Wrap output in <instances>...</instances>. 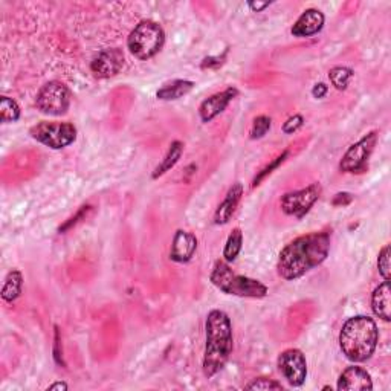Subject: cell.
Masks as SVG:
<instances>
[{"label": "cell", "mask_w": 391, "mask_h": 391, "mask_svg": "<svg viewBox=\"0 0 391 391\" xmlns=\"http://www.w3.org/2000/svg\"><path fill=\"white\" fill-rule=\"evenodd\" d=\"M330 252V234L312 233L301 235L281 249L277 271L281 279L292 281L320 266Z\"/></svg>", "instance_id": "6da1fadb"}, {"label": "cell", "mask_w": 391, "mask_h": 391, "mask_svg": "<svg viewBox=\"0 0 391 391\" xmlns=\"http://www.w3.org/2000/svg\"><path fill=\"white\" fill-rule=\"evenodd\" d=\"M205 352H204V375L213 377L224 370L229 356L233 353L234 338L233 324L224 310L214 309L205 321Z\"/></svg>", "instance_id": "7a4b0ae2"}, {"label": "cell", "mask_w": 391, "mask_h": 391, "mask_svg": "<svg viewBox=\"0 0 391 391\" xmlns=\"http://www.w3.org/2000/svg\"><path fill=\"white\" fill-rule=\"evenodd\" d=\"M377 341L379 330L375 320L364 315L347 320L340 332L341 352L353 362H364L372 358Z\"/></svg>", "instance_id": "3957f363"}, {"label": "cell", "mask_w": 391, "mask_h": 391, "mask_svg": "<svg viewBox=\"0 0 391 391\" xmlns=\"http://www.w3.org/2000/svg\"><path fill=\"white\" fill-rule=\"evenodd\" d=\"M210 280L220 292L241 298H263L269 289L261 281L233 272L225 261H217L213 268Z\"/></svg>", "instance_id": "277c9868"}, {"label": "cell", "mask_w": 391, "mask_h": 391, "mask_svg": "<svg viewBox=\"0 0 391 391\" xmlns=\"http://www.w3.org/2000/svg\"><path fill=\"white\" fill-rule=\"evenodd\" d=\"M165 43V32L163 26L153 20H143L127 38V48L138 60H150L163 49Z\"/></svg>", "instance_id": "5b68a950"}, {"label": "cell", "mask_w": 391, "mask_h": 391, "mask_svg": "<svg viewBox=\"0 0 391 391\" xmlns=\"http://www.w3.org/2000/svg\"><path fill=\"white\" fill-rule=\"evenodd\" d=\"M31 137L37 143L43 144L52 150H62L71 145L77 139V129L71 123H38L29 130Z\"/></svg>", "instance_id": "8992f818"}, {"label": "cell", "mask_w": 391, "mask_h": 391, "mask_svg": "<svg viewBox=\"0 0 391 391\" xmlns=\"http://www.w3.org/2000/svg\"><path fill=\"white\" fill-rule=\"evenodd\" d=\"M36 106L42 113L51 115V117H62L69 110L71 92L63 83L54 80L38 91Z\"/></svg>", "instance_id": "52a82bcc"}, {"label": "cell", "mask_w": 391, "mask_h": 391, "mask_svg": "<svg viewBox=\"0 0 391 391\" xmlns=\"http://www.w3.org/2000/svg\"><path fill=\"white\" fill-rule=\"evenodd\" d=\"M322 188L320 184H312L303 190L287 193L281 198V211L287 215H294L296 219H303L320 199Z\"/></svg>", "instance_id": "ba28073f"}, {"label": "cell", "mask_w": 391, "mask_h": 391, "mask_svg": "<svg viewBox=\"0 0 391 391\" xmlns=\"http://www.w3.org/2000/svg\"><path fill=\"white\" fill-rule=\"evenodd\" d=\"M376 143H377V132H370L368 134H366V137L350 147L346 154H344L340 163V170L344 173L362 171L367 165L370 154H372V152L375 150Z\"/></svg>", "instance_id": "9c48e42d"}, {"label": "cell", "mask_w": 391, "mask_h": 391, "mask_svg": "<svg viewBox=\"0 0 391 391\" xmlns=\"http://www.w3.org/2000/svg\"><path fill=\"white\" fill-rule=\"evenodd\" d=\"M279 370L292 387H301L307 376L306 356L298 348H287L279 356Z\"/></svg>", "instance_id": "30bf717a"}, {"label": "cell", "mask_w": 391, "mask_h": 391, "mask_svg": "<svg viewBox=\"0 0 391 391\" xmlns=\"http://www.w3.org/2000/svg\"><path fill=\"white\" fill-rule=\"evenodd\" d=\"M124 62V52L119 48L104 49L93 57L91 62V72L97 78H110L123 71Z\"/></svg>", "instance_id": "8fae6325"}, {"label": "cell", "mask_w": 391, "mask_h": 391, "mask_svg": "<svg viewBox=\"0 0 391 391\" xmlns=\"http://www.w3.org/2000/svg\"><path fill=\"white\" fill-rule=\"evenodd\" d=\"M237 95L239 91L235 89V87H228V89L214 93L210 98L202 101V104L199 106V117L202 123H211L214 118H217L219 115L226 109L228 104Z\"/></svg>", "instance_id": "7c38bea8"}, {"label": "cell", "mask_w": 391, "mask_h": 391, "mask_svg": "<svg viewBox=\"0 0 391 391\" xmlns=\"http://www.w3.org/2000/svg\"><path fill=\"white\" fill-rule=\"evenodd\" d=\"M326 17L320 10L309 8L298 17V20L292 26V36L298 38L312 37L315 34H318L322 26H324Z\"/></svg>", "instance_id": "4fadbf2b"}, {"label": "cell", "mask_w": 391, "mask_h": 391, "mask_svg": "<svg viewBox=\"0 0 391 391\" xmlns=\"http://www.w3.org/2000/svg\"><path fill=\"white\" fill-rule=\"evenodd\" d=\"M198 249V239L196 235L184 231V229H178L174 233L171 251H170V260L174 263H188Z\"/></svg>", "instance_id": "5bb4252c"}, {"label": "cell", "mask_w": 391, "mask_h": 391, "mask_svg": "<svg viewBox=\"0 0 391 391\" xmlns=\"http://www.w3.org/2000/svg\"><path fill=\"white\" fill-rule=\"evenodd\" d=\"M241 196H244V185H241L240 182H235V184L229 188L225 199L222 200V204L214 213L215 225H226L228 222L231 220L233 214L237 210Z\"/></svg>", "instance_id": "9a60e30c"}, {"label": "cell", "mask_w": 391, "mask_h": 391, "mask_svg": "<svg viewBox=\"0 0 391 391\" xmlns=\"http://www.w3.org/2000/svg\"><path fill=\"white\" fill-rule=\"evenodd\" d=\"M338 390H373L372 377L362 367H348L340 376Z\"/></svg>", "instance_id": "2e32d148"}, {"label": "cell", "mask_w": 391, "mask_h": 391, "mask_svg": "<svg viewBox=\"0 0 391 391\" xmlns=\"http://www.w3.org/2000/svg\"><path fill=\"white\" fill-rule=\"evenodd\" d=\"M390 281L386 280L375 289L372 295V309L376 316L383 321L391 320V300H390Z\"/></svg>", "instance_id": "e0dca14e"}, {"label": "cell", "mask_w": 391, "mask_h": 391, "mask_svg": "<svg viewBox=\"0 0 391 391\" xmlns=\"http://www.w3.org/2000/svg\"><path fill=\"white\" fill-rule=\"evenodd\" d=\"M193 87L194 83L190 82V80H174V82L161 87L156 93V97L164 101L179 99L182 97H185L187 93H190L193 91Z\"/></svg>", "instance_id": "ac0fdd59"}, {"label": "cell", "mask_w": 391, "mask_h": 391, "mask_svg": "<svg viewBox=\"0 0 391 391\" xmlns=\"http://www.w3.org/2000/svg\"><path fill=\"white\" fill-rule=\"evenodd\" d=\"M22 286H23V275L19 269H12L8 272L2 287V298L6 303L16 301L20 294H22Z\"/></svg>", "instance_id": "d6986e66"}, {"label": "cell", "mask_w": 391, "mask_h": 391, "mask_svg": "<svg viewBox=\"0 0 391 391\" xmlns=\"http://www.w3.org/2000/svg\"><path fill=\"white\" fill-rule=\"evenodd\" d=\"M182 152H184V144H182L180 141H173L170 148H168V152L163 159V163H161L156 167V170H154L153 179H158V178L163 176V174H165L167 171H170L171 168L179 163V159L182 156Z\"/></svg>", "instance_id": "ffe728a7"}, {"label": "cell", "mask_w": 391, "mask_h": 391, "mask_svg": "<svg viewBox=\"0 0 391 391\" xmlns=\"http://www.w3.org/2000/svg\"><path fill=\"white\" fill-rule=\"evenodd\" d=\"M241 246H244V233H241L240 228H234L233 233L228 235V240L224 248L225 261L233 263L235 259H237L241 251Z\"/></svg>", "instance_id": "44dd1931"}, {"label": "cell", "mask_w": 391, "mask_h": 391, "mask_svg": "<svg viewBox=\"0 0 391 391\" xmlns=\"http://www.w3.org/2000/svg\"><path fill=\"white\" fill-rule=\"evenodd\" d=\"M20 118V107L14 99L10 97L0 98V121L3 124L16 123Z\"/></svg>", "instance_id": "7402d4cb"}, {"label": "cell", "mask_w": 391, "mask_h": 391, "mask_svg": "<svg viewBox=\"0 0 391 391\" xmlns=\"http://www.w3.org/2000/svg\"><path fill=\"white\" fill-rule=\"evenodd\" d=\"M352 77H353V71L346 66H336L333 67V69H330L329 72L330 83H332L335 86V89H338V91L347 89V86L350 83V80H352Z\"/></svg>", "instance_id": "603a6c76"}, {"label": "cell", "mask_w": 391, "mask_h": 391, "mask_svg": "<svg viewBox=\"0 0 391 391\" xmlns=\"http://www.w3.org/2000/svg\"><path fill=\"white\" fill-rule=\"evenodd\" d=\"M271 126H272V119L266 117V115H260V117L254 119L251 130H249V138L251 139L263 138L269 130H271Z\"/></svg>", "instance_id": "cb8c5ba5"}, {"label": "cell", "mask_w": 391, "mask_h": 391, "mask_svg": "<svg viewBox=\"0 0 391 391\" xmlns=\"http://www.w3.org/2000/svg\"><path fill=\"white\" fill-rule=\"evenodd\" d=\"M287 154H289V152H283L280 156H277L275 158V161H272L271 164H269L268 167H265L263 168V170L257 174V176L254 178V180H252V187H257V185H260L261 184V180H265L269 174H271L275 168H279L283 163H285L286 161V158H287Z\"/></svg>", "instance_id": "d4e9b609"}, {"label": "cell", "mask_w": 391, "mask_h": 391, "mask_svg": "<svg viewBox=\"0 0 391 391\" xmlns=\"http://www.w3.org/2000/svg\"><path fill=\"white\" fill-rule=\"evenodd\" d=\"M377 268H379V274L382 275L383 280L390 281L391 269H390V246L386 245L379 252V257H377Z\"/></svg>", "instance_id": "484cf974"}, {"label": "cell", "mask_w": 391, "mask_h": 391, "mask_svg": "<svg viewBox=\"0 0 391 391\" xmlns=\"http://www.w3.org/2000/svg\"><path fill=\"white\" fill-rule=\"evenodd\" d=\"M246 390H283V386L280 382L274 379H266V377H259L254 379L251 383H248Z\"/></svg>", "instance_id": "4316f807"}, {"label": "cell", "mask_w": 391, "mask_h": 391, "mask_svg": "<svg viewBox=\"0 0 391 391\" xmlns=\"http://www.w3.org/2000/svg\"><path fill=\"white\" fill-rule=\"evenodd\" d=\"M303 123H305V119H303L301 115H294V117L289 118L285 126H283V132L286 134H292L298 130L300 127H303Z\"/></svg>", "instance_id": "83f0119b"}, {"label": "cell", "mask_w": 391, "mask_h": 391, "mask_svg": "<svg viewBox=\"0 0 391 391\" xmlns=\"http://www.w3.org/2000/svg\"><path fill=\"white\" fill-rule=\"evenodd\" d=\"M89 211H91V206H89V205L82 206V210H80V211H78L75 215H73V217H72V219L67 220L63 226H60L58 231H60V233H64V231H66V229H69V228H72L73 225H77V224H78V222H80V219H83V217H84V215H87V213H89Z\"/></svg>", "instance_id": "f1b7e54d"}, {"label": "cell", "mask_w": 391, "mask_h": 391, "mask_svg": "<svg viewBox=\"0 0 391 391\" xmlns=\"http://www.w3.org/2000/svg\"><path fill=\"white\" fill-rule=\"evenodd\" d=\"M226 54H228V51H225L224 54H222V56L205 58L204 62H202V64H200L202 69H215V67L222 66V64H224V60H225V57H226Z\"/></svg>", "instance_id": "f546056e"}, {"label": "cell", "mask_w": 391, "mask_h": 391, "mask_svg": "<svg viewBox=\"0 0 391 391\" xmlns=\"http://www.w3.org/2000/svg\"><path fill=\"white\" fill-rule=\"evenodd\" d=\"M352 200H353V196L350 193H338L333 199V205L335 206H346Z\"/></svg>", "instance_id": "4dcf8cb0"}, {"label": "cell", "mask_w": 391, "mask_h": 391, "mask_svg": "<svg viewBox=\"0 0 391 391\" xmlns=\"http://www.w3.org/2000/svg\"><path fill=\"white\" fill-rule=\"evenodd\" d=\"M327 92H329V86L324 83H318V84L313 86L312 95L315 98H324L327 95Z\"/></svg>", "instance_id": "1f68e13d"}, {"label": "cell", "mask_w": 391, "mask_h": 391, "mask_svg": "<svg viewBox=\"0 0 391 391\" xmlns=\"http://www.w3.org/2000/svg\"><path fill=\"white\" fill-rule=\"evenodd\" d=\"M271 5V2H248V6L251 8L254 12H260L263 11L265 8H268V6Z\"/></svg>", "instance_id": "d6a6232c"}, {"label": "cell", "mask_w": 391, "mask_h": 391, "mask_svg": "<svg viewBox=\"0 0 391 391\" xmlns=\"http://www.w3.org/2000/svg\"><path fill=\"white\" fill-rule=\"evenodd\" d=\"M48 390H67V383L64 382H56V383H52V386L48 387Z\"/></svg>", "instance_id": "836d02e7"}]
</instances>
